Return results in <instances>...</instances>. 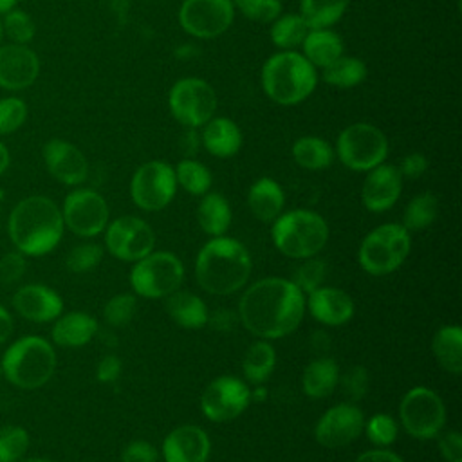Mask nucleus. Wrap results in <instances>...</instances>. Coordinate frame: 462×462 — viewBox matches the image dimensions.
Returning <instances> with one entry per match:
<instances>
[{
	"mask_svg": "<svg viewBox=\"0 0 462 462\" xmlns=\"http://www.w3.org/2000/svg\"><path fill=\"white\" fill-rule=\"evenodd\" d=\"M305 314L303 292L287 278H263L245 289L238 301L240 323L260 339L294 332Z\"/></svg>",
	"mask_w": 462,
	"mask_h": 462,
	"instance_id": "obj_1",
	"label": "nucleus"
},
{
	"mask_svg": "<svg viewBox=\"0 0 462 462\" xmlns=\"http://www.w3.org/2000/svg\"><path fill=\"white\" fill-rule=\"evenodd\" d=\"M63 231L61 209L49 197H25L9 213V238L14 249L25 256H43L51 253L60 244Z\"/></svg>",
	"mask_w": 462,
	"mask_h": 462,
	"instance_id": "obj_2",
	"label": "nucleus"
},
{
	"mask_svg": "<svg viewBox=\"0 0 462 462\" xmlns=\"http://www.w3.org/2000/svg\"><path fill=\"white\" fill-rule=\"evenodd\" d=\"M253 262L244 244L231 236H213L206 242L195 260V278L199 285L217 296L240 291L251 276Z\"/></svg>",
	"mask_w": 462,
	"mask_h": 462,
	"instance_id": "obj_3",
	"label": "nucleus"
},
{
	"mask_svg": "<svg viewBox=\"0 0 462 462\" xmlns=\"http://www.w3.org/2000/svg\"><path fill=\"white\" fill-rule=\"evenodd\" d=\"M260 79L269 99L283 106H294L314 92L318 72L301 52L282 51L267 58Z\"/></svg>",
	"mask_w": 462,
	"mask_h": 462,
	"instance_id": "obj_4",
	"label": "nucleus"
},
{
	"mask_svg": "<svg viewBox=\"0 0 462 462\" xmlns=\"http://www.w3.org/2000/svg\"><path fill=\"white\" fill-rule=\"evenodd\" d=\"M2 377L16 388L36 390L51 381L56 370V352L42 336H23L13 341L2 359Z\"/></svg>",
	"mask_w": 462,
	"mask_h": 462,
	"instance_id": "obj_5",
	"label": "nucleus"
},
{
	"mask_svg": "<svg viewBox=\"0 0 462 462\" xmlns=\"http://www.w3.org/2000/svg\"><path fill=\"white\" fill-rule=\"evenodd\" d=\"M271 236L282 254L292 260H305L318 256L327 245L328 224L316 211L291 209L273 222Z\"/></svg>",
	"mask_w": 462,
	"mask_h": 462,
	"instance_id": "obj_6",
	"label": "nucleus"
},
{
	"mask_svg": "<svg viewBox=\"0 0 462 462\" xmlns=\"http://www.w3.org/2000/svg\"><path fill=\"white\" fill-rule=\"evenodd\" d=\"M410 249V231L402 224H383L363 238L357 260L365 273L372 276H386L404 263Z\"/></svg>",
	"mask_w": 462,
	"mask_h": 462,
	"instance_id": "obj_7",
	"label": "nucleus"
},
{
	"mask_svg": "<svg viewBox=\"0 0 462 462\" xmlns=\"http://www.w3.org/2000/svg\"><path fill=\"white\" fill-rule=\"evenodd\" d=\"M388 139L370 123L348 125L336 141L337 159L354 171H370L388 157Z\"/></svg>",
	"mask_w": 462,
	"mask_h": 462,
	"instance_id": "obj_8",
	"label": "nucleus"
},
{
	"mask_svg": "<svg viewBox=\"0 0 462 462\" xmlns=\"http://www.w3.org/2000/svg\"><path fill=\"white\" fill-rule=\"evenodd\" d=\"M184 280L182 262L168 251H152L130 271V283L135 294L159 300L175 292Z\"/></svg>",
	"mask_w": 462,
	"mask_h": 462,
	"instance_id": "obj_9",
	"label": "nucleus"
},
{
	"mask_svg": "<svg viewBox=\"0 0 462 462\" xmlns=\"http://www.w3.org/2000/svg\"><path fill=\"white\" fill-rule=\"evenodd\" d=\"M217 92L200 78H182L170 88L168 108L184 128H202L217 112Z\"/></svg>",
	"mask_w": 462,
	"mask_h": 462,
	"instance_id": "obj_10",
	"label": "nucleus"
},
{
	"mask_svg": "<svg viewBox=\"0 0 462 462\" xmlns=\"http://www.w3.org/2000/svg\"><path fill=\"white\" fill-rule=\"evenodd\" d=\"M399 420L413 439L430 440L446 424V406L437 392L426 386H415L399 402Z\"/></svg>",
	"mask_w": 462,
	"mask_h": 462,
	"instance_id": "obj_11",
	"label": "nucleus"
},
{
	"mask_svg": "<svg viewBox=\"0 0 462 462\" xmlns=\"http://www.w3.org/2000/svg\"><path fill=\"white\" fill-rule=\"evenodd\" d=\"M175 193V170L164 161H148L141 164L130 180L132 200L144 211L164 209L173 200Z\"/></svg>",
	"mask_w": 462,
	"mask_h": 462,
	"instance_id": "obj_12",
	"label": "nucleus"
},
{
	"mask_svg": "<svg viewBox=\"0 0 462 462\" xmlns=\"http://www.w3.org/2000/svg\"><path fill=\"white\" fill-rule=\"evenodd\" d=\"M65 227L81 238H94L108 226V204L94 189L78 188L72 189L61 208Z\"/></svg>",
	"mask_w": 462,
	"mask_h": 462,
	"instance_id": "obj_13",
	"label": "nucleus"
},
{
	"mask_svg": "<svg viewBox=\"0 0 462 462\" xmlns=\"http://www.w3.org/2000/svg\"><path fill=\"white\" fill-rule=\"evenodd\" d=\"M106 251L121 262H139L155 247L153 229L139 217L125 215L105 227Z\"/></svg>",
	"mask_w": 462,
	"mask_h": 462,
	"instance_id": "obj_14",
	"label": "nucleus"
},
{
	"mask_svg": "<svg viewBox=\"0 0 462 462\" xmlns=\"http://www.w3.org/2000/svg\"><path fill=\"white\" fill-rule=\"evenodd\" d=\"M251 402V388L235 375L213 379L200 395V410L211 422H227L245 411Z\"/></svg>",
	"mask_w": 462,
	"mask_h": 462,
	"instance_id": "obj_15",
	"label": "nucleus"
},
{
	"mask_svg": "<svg viewBox=\"0 0 462 462\" xmlns=\"http://www.w3.org/2000/svg\"><path fill=\"white\" fill-rule=\"evenodd\" d=\"M235 20L233 0H184L179 9L180 27L202 40L224 34Z\"/></svg>",
	"mask_w": 462,
	"mask_h": 462,
	"instance_id": "obj_16",
	"label": "nucleus"
},
{
	"mask_svg": "<svg viewBox=\"0 0 462 462\" xmlns=\"http://www.w3.org/2000/svg\"><path fill=\"white\" fill-rule=\"evenodd\" d=\"M365 428L363 411L352 402L328 408L314 426V439L323 448H343L352 444Z\"/></svg>",
	"mask_w": 462,
	"mask_h": 462,
	"instance_id": "obj_17",
	"label": "nucleus"
},
{
	"mask_svg": "<svg viewBox=\"0 0 462 462\" xmlns=\"http://www.w3.org/2000/svg\"><path fill=\"white\" fill-rule=\"evenodd\" d=\"M47 171L67 186H79L88 177V162L83 152L65 139H51L43 146Z\"/></svg>",
	"mask_w": 462,
	"mask_h": 462,
	"instance_id": "obj_18",
	"label": "nucleus"
},
{
	"mask_svg": "<svg viewBox=\"0 0 462 462\" xmlns=\"http://www.w3.org/2000/svg\"><path fill=\"white\" fill-rule=\"evenodd\" d=\"M13 309L32 323L54 321L63 312L61 296L43 283H25L13 294Z\"/></svg>",
	"mask_w": 462,
	"mask_h": 462,
	"instance_id": "obj_19",
	"label": "nucleus"
},
{
	"mask_svg": "<svg viewBox=\"0 0 462 462\" xmlns=\"http://www.w3.org/2000/svg\"><path fill=\"white\" fill-rule=\"evenodd\" d=\"M402 175L393 164H379L372 168L361 188V200L372 213H383L390 209L401 197Z\"/></svg>",
	"mask_w": 462,
	"mask_h": 462,
	"instance_id": "obj_20",
	"label": "nucleus"
},
{
	"mask_svg": "<svg viewBox=\"0 0 462 462\" xmlns=\"http://www.w3.org/2000/svg\"><path fill=\"white\" fill-rule=\"evenodd\" d=\"M40 72V60L27 45L0 47V87L5 90H23L31 87Z\"/></svg>",
	"mask_w": 462,
	"mask_h": 462,
	"instance_id": "obj_21",
	"label": "nucleus"
},
{
	"mask_svg": "<svg viewBox=\"0 0 462 462\" xmlns=\"http://www.w3.org/2000/svg\"><path fill=\"white\" fill-rule=\"evenodd\" d=\"M211 453L208 433L193 424L171 430L162 440L164 462H206Z\"/></svg>",
	"mask_w": 462,
	"mask_h": 462,
	"instance_id": "obj_22",
	"label": "nucleus"
},
{
	"mask_svg": "<svg viewBox=\"0 0 462 462\" xmlns=\"http://www.w3.org/2000/svg\"><path fill=\"white\" fill-rule=\"evenodd\" d=\"M305 307L318 323L327 327H341L348 323L356 310L348 292L323 285L307 294Z\"/></svg>",
	"mask_w": 462,
	"mask_h": 462,
	"instance_id": "obj_23",
	"label": "nucleus"
},
{
	"mask_svg": "<svg viewBox=\"0 0 462 462\" xmlns=\"http://www.w3.org/2000/svg\"><path fill=\"white\" fill-rule=\"evenodd\" d=\"M242 141L244 137H242L240 126L229 117L213 116L202 126L200 143L211 155L218 159H227L236 155L238 150L242 148Z\"/></svg>",
	"mask_w": 462,
	"mask_h": 462,
	"instance_id": "obj_24",
	"label": "nucleus"
},
{
	"mask_svg": "<svg viewBox=\"0 0 462 462\" xmlns=\"http://www.w3.org/2000/svg\"><path fill=\"white\" fill-rule=\"evenodd\" d=\"M97 334V321L94 316L87 312H67L60 314L54 319V325L51 328V337L58 346L65 348H78L92 341V337Z\"/></svg>",
	"mask_w": 462,
	"mask_h": 462,
	"instance_id": "obj_25",
	"label": "nucleus"
},
{
	"mask_svg": "<svg viewBox=\"0 0 462 462\" xmlns=\"http://www.w3.org/2000/svg\"><path fill=\"white\" fill-rule=\"evenodd\" d=\"M247 206L260 222H274L283 211L285 193L274 179L260 177L247 191Z\"/></svg>",
	"mask_w": 462,
	"mask_h": 462,
	"instance_id": "obj_26",
	"label": "nucleus"
},
{
	"mask_svg": "<svg viewBox=\"0 0 462 462\" xmlns=\"http://www.w3.org/2000/svg\"><path fill=\"white\" fill-rule=\"evenodd\" d=\"M166 312L173 323H177L180 328L197 330L208 325L209 310L206 301L189 292V291H175L170 296H166Z\"/></svg>",
	"mask_w": 462,
	"mask_h": 462,
	"instance_id": "obj_27",
	"label": "nucleus"
},
{
	"mask_svg": "<svg viewBox=\"0 0 462 462\" xmlns=\"http://www.w3.org/2000/svg\"><path fill=\"white\" fill-rule=\"evenodd\" d=\"M339 375V366L332 357H318L305 366L301 388L310 399H325L337 388Z\"/></svg>",
	"mask_w": 462,
	"mask_h": 462,
	"instance_id": "obj_28",
	"label": "nucleus"
},
{
	"mask_svg": "<svg viewBox=\"0 0 462 462\" xmlns=\"http://www.w3.org/2000/svg\"><path fill=\"white\" fill-rule=\"evenodd\" d=\"M303 56L319 69H325L343 56V40L330 29H309L303 43Z\"/></svg>",
	"mask_w": 462,
	"mask_h": 462,
	"instance_id": "obj_29",
	"label": "nucleus"
},
{
	"mask_svg": "<svg viewBox=\"0 0 462 462\" xmlns=\"http://www.w3.org/2000/svg\"><path fill=\"white\" fill-rule=\"evenodd\" d=\"M197 222L200 229L209 236H222L231 224V206L220 193L208 191L202 195L197 206Z\"/></svg>",
	"mask_w": 462,
	"mask_h": 462,
	"instance_id": "obj_30",
	"label": "nucleus"
},
{
	"mask_svg": "<svg viewBox=\"0 0 462 462\" xmlns=\"http://www.w3.org/2000/svg\"><path fill=\"white\" fill-rule=\"evenodd\" d=\"M431 350L446 372L453 375L462 372V328L458 325L440 327L431 339Z\"/></svg>",
	"mask_w": 462,
	"mask_h": 462,
	"instance_id": "obj_31",
	"label": "nucleus"
},
{
	"mask_svg": "<svg viewBox=\"0 0 462 462\" xmlns=\"http://www.w3.org/2000/svg\"><path fill=\"white\" fill-rule=\"evenodd\" d=\"M276 366L274 346L267 339L254 341L242 359V372L247 383L258 386L265 383Z\"/></svg>",
	"mask_w": 462,
	"mask_h": 462,
	"instance_id": "obj_32",
	"label": "nucleus"
},
{
	"mask_svg": "<svg viewBox=\"0 0 462 462\" xmlns=\"http://www.w3.org/2000/svg\"><path fill=\"white\" fill-rule=\"evenodd\" d=\"M292 157L298 166L310 171H318L332 164L334 150L328 141L316 135H305L294 141Z\"/></svg>",
	"mask_w": 462,
	"mask_h": 462,
	"instance_id": "obj_33",
	"label": "nucleus"
},
{
	"mask_svg": "<svg viewBox=\"0 0 462 462\" xmlns=\"http://www.w3.org/2000/svg\"><path fill=\"white\" fill-rule=\"evenodd\" d=\"M350 0H300V16L309 29H328L345 14Z\"/></svg>",
	"mask_w": 462,
	"mask_h": 462,
	"instance_id": "obj_34",
	"label": "nucleus"
},
{
	"mask_svg": "<svg viewBox=\"0 0 462 462\" xmlns=\"http://www.w3.org/2000/svg\"><path fill=\"white\" fill-rule=\"evenodd\" d=\"M366 65L356 56H339L323 69V81L336 88H352L365 81Z\"/></svg>",
	"mask_w": 462,
	"mask_h": 462,
	"instance_id": "obj_35",
	"label": "nucleus"
},
{
	"mask_svg": "<svg viewBox=\"0 0 462 462\" xmlns=\"http://www.w3.org/2000/svg\"><path fill=\"white\" fill-rule=\"evenodd\" d=\"M307 32H309V27L301 20V16L296 13L280 14L276 20L271 22V29H269L271 42L282 51H294L296 47H300Z\"/></svg>",
	"mask_w": 462,
	"mask_h": 462,
	"instance_id": "obj_36",
	"label": "nucleus"
},
{
	"mask_svg": "<svg viewBox=\"0 0 462 462\" xmlns=\"http://www.w3.org/2000/svg\"><path fill=\"white\" fill-rule=\"evenodd\" d=\"M439 215V199L431 191L415 195L402 215V226L408 231H422L430 227Z\"/></svg>",
	"mask_w": 462,
	"mask_h": 462,
	"instance_id": "obj_37",
	"label": "nucleus"
},
{
	"mask_svg": "<svg viewBox=\"0 0 462 462\" xmlns=\"http://www.w3.org/2000/svg\"><path fill=\"white\" fill-rule=\"evenodd\" d=\"M173 170H175L177 186H180L189 195L202 197L209 191L213 177L206 164L188 157V159H182Z\"/></svg>",
	"mask_w": 462,
	"mask_h": 462,
	"instance_id": "obj_38",
	"label": "nucleus"
},
{
	"mask_svg": "<svg viewBox=\"0 0 462 462\" xmlns=\"http://www.w3.org/2000/svg\"><path fill=\"white\" fill-rule=\"evenodd\" d=\"M29 449V433L22 426H0V462H18Z\"/></svg>",
	"mask_w": 462,
	"mask_h": 462,
	"instance_id": "obj_39",
	"label": "nucleus"
},
{
	"mask_svg": "<svg viewBox=\"0 0 462 462\" xmlns=\"http://www.w3.org/2000/svg\"><path fill=\"white\" fill-rule=\"evenodd\" d=\"M325 278H327V263L321 258H318V256H310V258L301 260L300 265H296L291 282L303 294H309L314 289L321 287Z\"/></svg>",
	"mask_w": 462,
	"mask_h": 462,
	"instance_id": "obj_40",
	"label": "nucleus"
},
{
	"mask_svg": "<svg viewBox=\"0 0 462 462\" xmlns=\"http://www.w3.org/2000/svg\"><path fill=\"white\" fill-rule=\"evenodd\" d=\"M137 312V298L130 292H121L112 296L103 307V319L110 327H125L128 325Z\"/></svg>",
	"mask_w": 462,
	"mask_h": 462,
	"instance_id": "obj_41",
	"label": "nucleus"
},
{
	"mask_svg": "<svg viewBox=\"0 0 462 462\" xmlns=\"http://www.w3.org/2000/svg\"><path fill=\"white\" fill-rule=\"evenodd\" d=\"M366 439L377 446V448H388L392 446L395 440H397V435H399V424L397 420L388 415V413H377L374 417H370L366 422H365V428H363Z\"/></svg>",
	"mask_w": 462,
	"mask_h": 462,
	"instance_id": "obj_42",
	"label": "nucleus"
},
{
	"mask_svg": "<svg viewBox=\"0 0 462 462\" xmlns=\"http://www.w3.org/2000/svg\"><path fill=\"white\" fill-rule=\"evenodd\" d=\"M103 260V247L94 242H85L79 245H74L65 258V265L69 271L83 274L94 271Z\"/></svg>",
	"mask_w": 462,
	"mask_h": 462,
	"instance_id": "obj_43",
	"label": "nucleus"
},
{
	"mask_svg": "<svg viewBox=\"0 0 462 462\" xmlns=\"http://www.w3.org/2000/svg\"><path fill=\"white\" fill-rule=\"evenodd\" d=\"M2 27H4V32L7 34V38L18 45L29 43L36 32L32 18L25 11H20V9L7 11Z\"/></svg>",
	"mask_w": 462,
	"mask_h": 462,
	"instance_id": "obj_44",
	"label": "nucleus"
},
{
	"mask_svg": "<svg viewBox=\"0 0 462 462\" xmlns=\"http://www.w3.org/2000/svg\"><path fill=\"white\" fill-rule=\"evenodd\" d=\"M245 18L260 23H271L282 14V0H233Z\"/></svg>",
	"mask_w": 462,
	"mask_h": 462,
	"instance_id": "obj_45",
	"label": "nucleus"
},
{
	"mask_svg": "<svg viewBox=\"0 0 462 462\" xmlns=\"http://www.w3.org/2000/svg\"><path fill=\"white\" fill-rule=\"evenodd\" d=\"M337 386H341L343 393L350 399V401H361L365 399V395L368 393L370 388V374L365 366L361 365H354L350 366L343 375H339V383Z\"/></svg>",
	"mask_w": 462,
	"mask_h": 462,
	"instance_id": "obj_46",
	"label": "nucleus"
},
{
	"mask_svg": "<svg viewBox=\"0 0 462 462\" xmlns=\"http://www.w3.org/2000/svg\"><path fill=\"white\" fill-rule=\"evenodd\" d=\"M27 117V106L18 97L0 99V135L16 132Z\"/></svg>",
	"mask_w": 462,
	"mask_h": 462,
	"instance_id": "obj_47",
	"label": "nucleus"
},
{
	"mask_svg": "<svg viewBox=\"0 0 462 462\" xmlns=\"http://www.w3.org/2000/svg\"><path fill=\"white\" fill-rule=\"evenodd\" d=\"M25 254H22L20 251H9L5 254L0 256V282L5 285H13L16 282H20L25 274Z\"/></svg>",
	"mask_w": 462,
	"mask_h": 462,
	"instance_id": "obj_48",
	"label": "nucleus"
},
{
	"mask_svg": "<svg viewBox=\"0 0 462 462\" xmlns=\"http://www.w3.org/2000/svg\"><path fill=\"white\" fill-rule=\"evenodd\" d=\"M159 451L148 440H132L121 451V462H157Z\"/></svg>",
	"mask_w": 462,
	"mask_h": 462,
	"instance_id": "obj_49",
	"label": "nucleus"
},
{
	"mask_svg": "<svg viewBox=\"0 0 462 462\" xmlns=\"http://www.w3.org/2000/svg\"><path fill=\"white\" fill-rule=\"evenodd\" d=\"M439 453L446 462H462V435L455 430L439 433Z\"/></svg>",
	"mask_w": 462,
	"mask_h": 462,
	"instance_id": "obj_50",
	"label": "nucleus"
},
{
	"mask_svg": "<svg viewBox=\"0 0 462 462\" xmlns=\"http://www.w3.org/2000/svg\"><path fill=\"white\" fill-rule=\"evenodd\" d=\"M121 370H123V365H121V359L108 354L105 356L97 366H96V379L103 384H110V383H116L121 375Z\"/></svg>",
	"mask_w": 462,
	"mask_h": 462,
	"instance_id": "obj_51",
	"label": "nucleus"
},
{
	"mask_svg": "<svg viewBox=\"0 0 462 462\" xmlns=\"http://www.w3.org/2000/svg\"><path fill=\"white\" fill-rule=\"evenodd\" d=\"M399 173L402 175V179H417L420 175H424V171L428 170V159L426 155L415 152V153H410L406 157H402L401 164L397 166Z\"/></svg>",
	"mask_w": 462,
	"mask_h": 462,
	"instance_id": "obj_52",
	"label": "nucleus"
},
{
	"mask_svg": "<svg viewBox=\"0 0 462 462\" xmlns=\"http://www.w3.org/2000/svg\"><path fill=\"white\" fill-rule=\"evenodd\" d=\"M354 462H404L397 453L386 448H375L361 453Z\"/></svg>",
	"mask_w": 462,
	"mask_h": 462,
	"instance_id": "obj_53",
	"label": "nucleus"
},
{
	"mask_svg": "<svg viewBox=\"0 0 462 462\" xmlns=\"http://www.w3.org/2000/svg\"><path fill=\"white\" fill-rule=\"evenodd\" d=\"M13 332V316L11 312L0 305V345H4Z\"/></svg>",
	"mask_w": 462,
	"mask_h": 462,
	"instance_id": "obj_54",
	"label": "nucleus"
},
{
	"mask_svg": "<svg viewBox=\"0 0 462 462\" xmlns=\"http://www.w3.org/2000/svg\"><path fill=\"white\" fill-rule=\"evenodd\" d=\"M9 162H11V155H9V150L4 143H0V175L9 168Z\"/></svg>",
	"mask_w": 462,
	"mask_h": 462,
	"instance_id": "obj_55",
	"label": "nucleus"
},
{
	"mask_svg": "<svg viewBox=\"0 0 462 462\" xmlns=\"http://www.w3.org/2000/svg\"><path fill=\"white\" fill-rule=\"evenodd\" d=\"M18 0H0V14L11 11L14 5H16Z\"/></svg>",
	"mask_w": 462,
	"mask_h": 462,
	"instance_id": "obj_56",
	"label": "nucleus"
},
{
	"mask_svg": "<svg viewBox=\"0 0 462 462\" xmlns=\"http://www.w3.org/2000/svg\"><path fill=\"white\" fill-rule=\"evenodd\" d=\"M18 462H52V460H47V458H42V457H29V458H22Z\"/></svg>",
	"mask_w": 462,
	"mask_h": 462,
	"instance_id": "obj_57",
	"label": "nucleus"
},
{
	"mask_svg": "<svg viewBox=\"0 0 462 462\" xmlns=\"http://www.w3.org/2000/svg\"><path fill=\"white\" fill-rule=\"evenodd\" d=\"M2 36H4V27H2V22H0V42H2Z\"/></svg>",
	"mask_w": 462,
	"mask_h": 462,
	"instance_id": "obj_58",
	"label": "nucleus"
},
{
	"mask_svg": "<svg viewBox=\"0 0 462 462\" xmlns=\"http://www.w3.org/2000/svg\"><path fill=\"white\" fill-rule=\"evenodd\" d=\"M0 377H2V366H0Z\"/></svg>",
	"mask_w": 462,
	"mask_h": 462,
	"instance_id": "obj_59",
	"label": "nucleus"
}]
</instances>
